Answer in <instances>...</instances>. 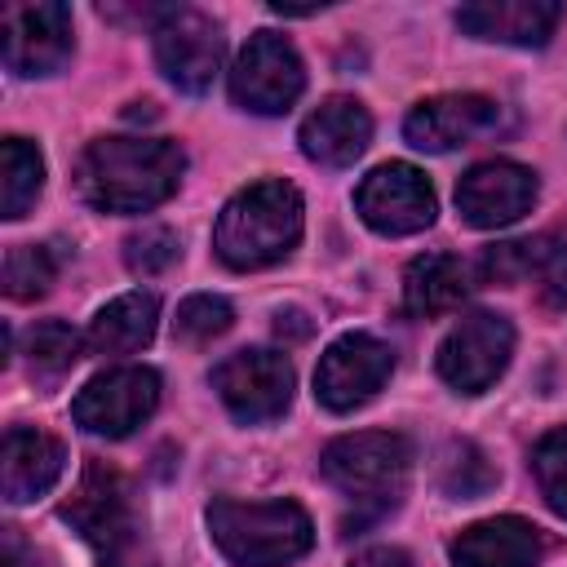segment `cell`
<instances>
[{"mask_svg":"<svg viewBox=\"0 0 567 567\" xmlns=\"http://www.w3.org/2000/svg\"><path fill=\"white\" fill-rule=\"evenodd\" d=\"M186 155L168 137H97L80 155L75 186L97 213H146L182 182Z\"/></svg>","mask_w":567,"mask_h":567,"instance_id":"1","label":"cell"},{"mask_svg":"<svg viewBox=\"0 0 567 567\" xmlns=\"http://www.w3.org/2000/svg\"><path fill=\"white\" fill-rule=\"evenodd\" d=\"M301 239V195L288 182L244 186L213 226V248L230 270H261L284 261Z\"/></svg>","mask_w":567,"mask_h":567,"instance_id":"2","label":"cell"},{"mask_svg":"<svg viewBox=\"0 0 567 567\" xmlns=\"http://www.w3.org/2000/svg\"><path fill=\"white\" fill-rule=\"evenodd\" d=\"M208 532L235 567H284L315 545V527L297 501H213Z\"/></svg>","mask_w":567,"mask_h":567,"instance_id":"3","label":"cell"},{"mask_svg":"<svg viewBox=\"0 0 567 567\" xmlns=\"http://www.w3.org/2000/svg\"><path fill=\"white\" fill-rule=\"evenodd\" d=\"M62 518L93 545L102 567H155L142 523L133 514V492L111 465H84L71 501H62Z\"/></svg>","mask_w":567,"mask_h":567,"instance_id":"4","label":"cell"},{"mask_svg":"<svg viewBox=\"0 0 567 567\" xmlns=\"http://www.w3.org/2000/svg\"><path fill=\"white\" fill-rule=\"evenodd\" d=\"M408 461H412V447L403 434L363 430V434L332 439L319 456V470L341 496H350L368 514H381L385 505L399 501L403 478H408Z\"/></svg>","mask_w":567,"mask_h":567,"instance_id":"5","label":"cell"},{"mask_svg":"<svg viewBox=\"0 0 567 567\" xmlns=\"http://www.w3.org/2000/svg\"><path fill=\"white\" fill-rule=\"evenodd\" d=\"M306 89V71L297 49L279 35V31H257L230 71V97L235 106L252 111V115H279L288 111Z\"/></svg>","mask_w":567,"mask_h":567,"instance_id":"6","label":"cell"},{"mask_svg":"<svg viewBox=\"0 0 567 567\" xmlns=\"http://www.w3.org/2000/svg\"><path fill=\"white\" fill-rule=\"evenodd\" d=\"M213 385L235 421L261 425L292 403V363L279 350H235L213 368Z\"/></svg>","mask_w":567,"mask_h":567,"instance_id":"7","label":"cell"},{"mask_svg":"<svg viewBox=\"0 0 567 567\" xmlns=\"http://www.w3.org/2000/svg\"><path fill=\"white\" fill-rule=\"evenodd\" d=\"M159 403V377L151 368L124 363L111 372H97L71 403V416L89 430V434H106V439H124L133 434Z\"/></svg>","mask_w":567,"mask_h":567,"instance_id":"8","label":"cell"},{"mask_svg":"<svg viewBox=\"0 0 567 567\" xmlns=\"http://www.w3.org/2000/svg\"><path fill=\"white\" fill-rule=\"evenodd\" d=\"M514 354V328L501 315H465L439 346V377L461 394H483Z\"/></svg>","mask_w":567,"mask_h":567,"instance_id":"9","label":"cell"},{"mask_svg":"<svg viewBox=\"0 0 567 567\" xmlns=\"http://www.w3.org/2000/svg\"><path fill=\"white\" fill-rule=\"evenodd\" d=\"M155 62L182 93H208L221 71V31L199 9H164L155 22Z\"/></svg>","mask_w":567,"mask_h":567,"instance_id":"10","label":"cell"},{"mask_svg":"<svg viewBox=\"0 0 567 567\" xmlns=\"http://www.w3.org/2000/svg\"><path fill=\"white\" fill-rule=\"evenodd\" d=\"M354 208H359V217L377 235H416L439 213L434 186L412 164H381V168H372L359 182V190H354Z\"/></svg>","mask_w":567,"mask_h":567,"instance_id":"11","label":"cell"},{"mask_svg":"<svg viewBox=\"0 0 567 567\" xmlns=\"http://www.w3.org/2000/svg\"><path fill=\"white\" fill-rule=\"evenodd\" d=\"M390 368H394V354L385 341L368 332H346L323 350L315 368V399L332 412H350L385 385Z\"/></svg>","mask_w":567,"mask_h":567,"instance_id":"12","label":"cell"},{"mask_svg":"<svg viewBox=\"0 0 567 567\" xmlns=\"http://www.w3.org/2000/svg\"><path fill=\"white\" fill-rule=\"evenodd\" d=\"M4 66L13 75H53L71 58V9L66 4H9L0 13Z\"/></svg>","mask_w":567,"mask_h":567,"instance_id":"13","label":"cell"},{"mask_svg":"<svg viewBox=\"0 0 567 567\" xmlns=\"http://www.w3.org/2000/svg\"><path fill=\"white\" fill-rule=\"evenodd\" d=\"M532 204H536V173L523 168V164H514V159L474 164L456 182V208L478 230L509 226L523 213H532Z\"/></svg>","mask_w":567,"mask_h":567,"instance_id":"14","label":"cell"},{"mask_svg":"<svg viewBox=\"0 0 567 567\" xmlns=\"http://www.w3.org/2000/svg\"><path fill=\"white\" fill-rule=\"evenodd\" d=\"M501 124V106L492 97L478 93H443V97H425L408 111L403 120V137L416 151H452L465 146L483 133H492Z\"/></svg>","mask_w":567,"mask_h":567,"instance_id":"15","label":"cell"},{"mask_svg":"<svg viewBox=\"0 0 567 567\" xmlns=\"http://www.w3.org/2000/svg\"><path fill=\"white\" fill-rule=\"evenodd\" d=\"M301 151L323 164V168H346L354 164L368 142H372V115L363 102L354 97H323L306 120H301V133H297Z\"/></svg>","mask_w":567,"mask_h":567,"instance_id":"16","label":"cell"},{"mask_svg":"<svg viewBox=\"0 0 567 567\" xmlns=\"http://www.w3.org/2000/svg\"><path fill=\"white\" fill-rule=\"evenodd\" d=\"M558 18L563 9L554 0H478L456 9L461 31H470L474 40H501L518 49H540L554 35Z\"/></svg>","mask_w":567,"mask_h":567,"instance_id":"17","label":"cell"},{"mask_svg":"<svg viewBox=\"0 0 567 567\" xmlns=\"http://www.w3.org/2000/svg\"><path fill=\"white\" fill-rule=\"evenodd\" d=\"M66 465V452L53 434L44 430H27V425H9L4 430V461H0V492L9 505H27L35 496H44L58 474Z\"/></svg>","mask_w":567,"mask_h":567,"instance_id":"18","label":"cell"},{"mask_svg":"<svg viewBox=\"0 0 567 567\" xmlns=\"http://www.w3.org/2000/svg\"><path fill=\"white\" fill-rule=\"evenodd\" d=\"M447 554H452V567H536L540 536L527 518L501 514V518L465 527Z\"/></svg>","mask_w":567,"mask_h":567,"instance_id":"19","label":"cell"},{"mask_svg":"<svg viewBox=\"0 0 567 567\" xmlns=\"http://www.w3.org/2000/svg\"><path fill=\"white\" fill-rule=\"evenodd\" d=\"M465 292H470V270L452 252H425L403 275V310L416 319L456 310L465 301Z\"/></svg>","mask_w":567,"mask_h":567,"instance_id":"20","label":"cell"},{"mask_svg":"<svg viewBox=\"0 0 567 567\" xmlns=\"http://www.w3.org/2000/svg\"><path fill=\"white\" fill-rule=\"evenodd\" d=\"M159 301L151 292H124L111 306L97 310L89 323V350L93 354H133L155 337Z\"/></svg>","mask_w":567,"mask_h":567,"instance_id":"21","label":"cell"},{"mask_svg":"<svg viewBox=\"0 0 567 567\" xmlns=\"http://www.w3.org/2000/svg\"><path fill=\"white\" fill-rule=\"evenodd\" d=\"M44 190V159L27 137H4L0 146V213L9 221L27 217V208Z\"/></svg>","mask_w":567,"mask_h":567,"instance_id":"22","label":"cell"},{"mask_svg":"<svg viewBox=\"0 0 567 567\" xmlns=\"http://www.w3.org/2000/svg\"><path fill=\"white\" fill-rule=\"evenodd\" d=\"M27 363H31V372L35 377H44V381H53V377H62L75 359H80V337H75V328H66L62 319H40V323H31V332H27Z\"/></svg>","mask_w":567,"mask_h":567,"instance_id":"23","label":"cell"},{"mask_svg":"<svg viewBox=\"0 0 567 567\" xmlns=\"http://www.w3.org/2000/svg\"><path fill=\"white\" fill-rule=\"evenodd\" d=\"M53 275H58V261H53V252L40 248V244H18V248H9V257H4V292H9L13 301H35V297H44L49 284H53Z\"/></svg>","mask_w":567,"mask_h":567,"instance_id":"24","label":"cell"},{"mask_svg":"<svg viewBox=\"0 0 567 567\" xmlns=\"http://www.w3.org/2000/svg\"><path fill=\"white\" fill-rule=\"evenodd\" d=\"M532 474H536V487H540L545 505L558 518H567V425L549 430L532 447Z\"/></svg>","mask_w":567,"mask_h":567,"instance_id":"25","label":"cell"},{"mask_svg":"<svg viewBox=\"0 0 567 567\" xmlns=\"http://www.w3.org/2000/svg\"><path fill=\"white\" fill-rule=\"evenodd\" d=\"M549 248V235H536V239H509V244H496L483 252V275L492 284H518V279H532L540 257Z\"/></svg>","mask_w":567,"mask_h":567,"instance_id":"26","label":"cell"},{"mask_svg":"<svg viewBox=\"0 0 567 567\" xmlns=\"http://www.w3.org/2000/svg\"><path fill=\"white\" fill-rule=\"evenodd\" d=\"M230 319H235L230 301H221V297H213V292H195V297H186V301L177 306L173 328H177L182 341H213V337H221V332L230 328Z\"/></svg>","mask_w":567,"mask_h":567,"instance_id":"27","label":"cell"},{"mask_svg":"<svg viewBox=\"0 0 567 567\" xmlns=\"http://www.w3.org/2000/svg\"><path fill=\"white\" fill-rule=\"evenodd\" d=\"M124 261L133 275H164L177 261V235L164 226H142L124 244Z\"/></svg>","mask_w":567,"mask_h":567,"instance_id":"28","label":"cell"},{"mask_svg":"<svg viewBox=\"0 0 567 567\" xmlns=\"http://www.w3.org/2000/svg\"><path fill=\"white\" fill-rule=\"evenodd\" d=\"M492 483H496V474H492V465L483 461L478 447H470V443L452 447V461L443 465V487H447L452 496H478V492H487Z\"/></svg>","mask_w":567,"mask_h":567,"instance_id":"29","label":"cell"},{"mask_svg":"<svg viewBox=\"0 0 567 567\" xmlns=\"http://www.w3.org/2000/svg\"><path fill=\"white\" fill-rule=\"evenodd\" d=\"M536 288H540V301L549 306V310H567V244H558V239H549V248H545V257H540V266H536Z\"/></svg>","mask_w":567,"mask_h":567,"instance_id":"30","label":"cell"},{"mask_svg":"<svg viewBox=\"0 0 567 567\" xmlns=\"http://www.w3.org/2000/svg\"><path fill=\"white\" fill-rule=\"evenodd\" d=\"M275 332H279L284 341H306V337H310V319H306L301 310H279V315H275Z\"/></svg>","mask_w":567,"mask_h":567,"instance_id":"31","label":"cell"},{"mask_svg":"<svg viewBox=\"0 0 567 567\" xmlns=\"http://www.w3.org/2000/svg\"><path fill=\"white\" fill-rule=\"evenodd\" d=\"M350 567H412V558H408L403 549H390V545H381V549H368V554H359Z\"/></svg>","mask_w":567,"mask_h":567,"instance_id":"32","label":"cell"},{"mask_svg":"<svg viewBox=\"0 0 567 567\" xmlns=\"http://www.w3.org/2000/svg\"><path fill=\"white\" fill-rule=\"evenodd\" d=\"M0 567H35V554L22 549V540H18L13 527L4 532V563H0Z\"/></svg>","mask_w":567,"mask_h":567,"instance_id":"33","label":"cell"}]
</instances>
